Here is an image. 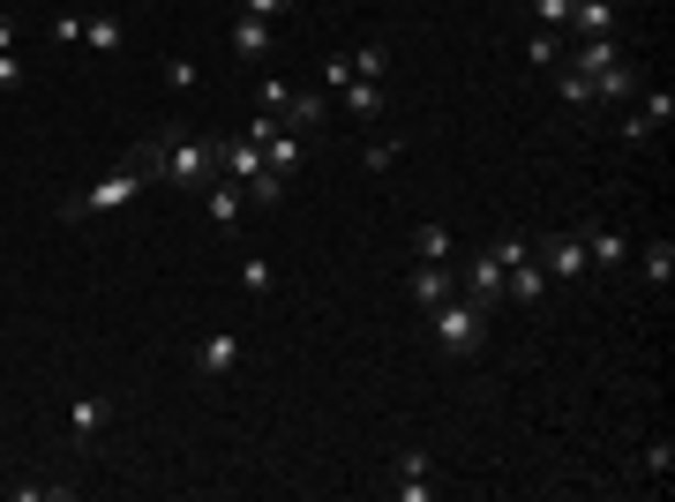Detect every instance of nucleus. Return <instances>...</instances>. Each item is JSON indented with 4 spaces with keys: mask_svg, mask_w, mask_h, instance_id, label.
<instances>
[{
    "mask_svg": "<svg viewBox=\"0 0 675 502\" xmlns=\"http://www.w3.org/2000/svg\"><path fill=\"white\" fill-rule=\"evenodd\" d=\"M0 90H23V60L15 53H0Z\"/></svg>",
    "mask_w": 675,
    "mask_h": 502,
    "instance_id": "36",
    "label": "nucleus"
},
{
    "mask_svg": "<svg viewBox=\"0 0 675 502\" xmlns=\"http://www.w3.org/2000/svg\"><path fill=\"white\" fill-rule=\"evenodd\" d=\"M398 166V143H368V172H390Z\"/></svg>",
    "mask_w": 675,
    "mask_h": 502,
    "instance_id": "34",
    "label": "nucleus"
},
{
    "mask_svg": "<svg viewBox=\"0 0 675 502\" xmlns=\"http://www.w3.org/2000/svg\"><path fill=\"white\" fill-rule=\"evenodd\" d=\"M263 166H270V172H294L300 166V135H294V127H278V135L263 143Z\"/></svg>",
    "mask_w": 675,
    "mask_h": 502,
    "instance_id": "22",
    "label": "nucleus"
},
{
    "mask_svg": "<svg viewBox=\"0 0 675 502\" xmlns=\"http://www.w3.org/2000/svg\"><path fill=\"white\" fill-rule=\"evenodd\" d=\"M241 293H255V300L278 293V263L270 255H241Z\"/></svg>",
    "mask_w": 675,
    "mask_h": 502,
    "instance_id": "20",
    "label": "nucleus"
},
{
    "mask_svg": "<svg viewBox=\"0 0 675 502\" xmlns=\"http://www.w3.org/2000/svg\"><path fill=\"white\" fill-rule=\"evenodd\" d=\"M106 420H113V398H106V390H84V398L68 405V435L90 443V435H106Z\"/></svg>",
    "mask_w": 675,
    "mask_h": 502,
    "instance_id": "8",
    "label": "nucleus"
},
{
    "mask_svg": "<svg viewBox=\"0 0 675 502\" xmlns=\"http://www.w3.org/2000/svg\"><path fill=\"white\" fill-rule=\"evenodd\" d=\"M218 166H225V180H255V172H263V143L225 135V143H218Z\"/></svg>",
    "mask_w": 675,
    "mask_h": 502,
    "instance_id": "13",
    "label": "nucleus"
},
{
    "mask_svg": "<svg viewBox=\"0 0 675 502\" xmlns=\"http://www.w3.org/2000/svg\"><path fill=\"white\" fill-rule=\"evenodd\" d=\"M390 495L398 502H435V465H428V450H398V465H390Z\"/></svg>",
    "mask_w": 675,
    "mask_h": 502,
    "instance_id": "6",
    "label": "nucleus"
},
{
    "mask_svg": "<svg viewBox=\"0 0 675 502\" xmlns=\"http://www.w3.org/2000/svg\"><path fill=\"white\" fill-rule=\"evenodd\" d=\"M428 331H435V345H443L451 360H473V353H480V337H488V308L451 293V300H435V308H428Z\"/></svg>",
    "mask_w": 675,
    "mask_h": 502,
    "instance_id": "3",
    "label": "nucleus"
},
{
    "mask_svg": "<svg viewBox=\"0 0 675 502\" xmlns=\"http://www.w3.org/2000/svg\"><path fill=\"white\" fill-rule=\"evenodd\" d=\"M166 83L173 90H196V60H166Z\"/></svg>",
    "mask_w": 675,
    "mask_h": 502,
    "instance_id": "33",
    "label": "nucleus"
},
{
    "mask_svg": "<svg viewBox=\"0 0 675 502\" xmlns=\"http://www.w3.org/2000/svg\"><path fill=\"white\" fill-rule=\"evenodd\" d=\"M406 293L421 300V308H435V300H451V293H458V270H443V263H413Z\"/></svg>",
    "mask_w": 675,
    "mask_h": 502,
    "instance_id": "11",
    "label": "nucleus"
},
{
    "mask_svg": "<svg viewBox=\"0 0 675 502\" xmlns=\"http://www.w3.org/2000/svg\"><path fill=\"white\" fill-rule=\"evenodd\" d=\"M345 83H353V60L331 53V60H323V90H345Z\"/></svg>",
    "mask_w": 675,
    "mask_h": 502,
    "instance_id": "31",
    "label": "nucleus"
},
{
    "mask_svg": "<svg viewBox=\"0 0 675 502\" xmlns=\"http://www.w3.org/2000/svg\"><path fill=\"white\" fill-rule=\"evenodd\" d=\"M465 293L480 300V308H496V300H504V263H496V248H480L473 263H465Z\"/></svg>",
    "mask_w": 675,
    "mask_h": 502,
    "instance_id": "9",
    "label": "nucleus"
},
{
    "mask_svg": "<svg viewBox=\"0 0 675 502\" xmlns=\"http://www.w3.org/2000/svg\"><path fill=\"white\" fill-rule=\"evenodd\" d=\"M203 210H211L218 233H233V225H241V180H225V172H218L211 188H203Z\"/></svg>",
    "mask_w": 675,
    "mask_h": 502,
    "instance_id": "14",
    "label": "nucleus"
},
{
    "mask_svg": "<svg viewBox=\"0 0 675 502\" xmlns=\"http://www.w3.org/2000/svg\"><path fill=\"white\" fill-rule=\"evenodd\" d=\"M151 158H158V180L173 188H211L218 172V135H173V143H151Z\"/></svg>",
    "mask_w": 675,
    "mask_h": 502,
    "instance_id": "2",
    "label": "nucleus"
},
{
    "mask_svg": "<svg viewBox=\"0 0 675 502\" xmlns=\"http://www.w3.org/2000/svg\"><path fill=\"white\" fill-rule=\"evenodd\" d=\"M533 15H541V31H563V23H571V0H533Z\"/></svg>",
    "mask_w": 675,
    "mask_h": 502,
    "instance_id": "30",
    "label": "nucleus"
},
{
    "mask_svg": "<svg viewBox=\"0 0 675 502\" xmlns=\"http://www.w3.org/2000/svg\"><path fill=\"white\" fill-rule=\"evenodd\" d=\"M525 255H533V241H525V233H496V263H525Z\"/></svg>",
    "mask_w": 675,
    "mask_h": 502,
    "instance_id": "28",
    "label": "nucleus"
},
{
    "mask_svg": "<svg viewBox=\"0 0 675 502\" xmlns=\"http://www.w3.org/2000/svg\"><path fill=\"white\" fill-rule=\"evenodd\" d=\"M286 8H294V0H241V15H263V23H278Z\"/></svg>",
    "mask_w": 675,
    "mask_h": 502,
    "instance_id": "32",
    "label": "nucleus"
},
{
    "mask_svg": "<svg viewBox=\"0 0 675 502\" xmlns=\"http://www.w3.org/2000/svg\"><path fill=\"white\" fill-rule=\"evenodd\" d=\"M645 472H661V480L675 472V450H668V443H653V450H645Z\"/></svg>",
    "mask_w": 675,
    "mask_h": 502,
    "instance_id": "35",
    "label": "nucleus"
},
{
    "mask_svg": "<svg viewBox=\"0 0 675 502\" xmlns=\"http://www.w3.org/2000/svg\"><path fill=\"white\" fill-rule=\"evenodd\" d=\"M286 98H294V90H286V76H263V113H270V121L286 113Z\"/></svg>",
    "mask_w": 675,
    "mask_h": 502,
    "instance_id": "29",
    "label": "nucleus"
},
{
    "mask_svg": "<svg viewBox=\"0 0 675 502\" xmlns=\"http://www.w3.org/2000/svg\"><path fill=\"white\" fill-rule=\"evenodd\" d=\"M84 45L90 53H121V15H106V8L84 15Z\"/></svg>",
    "mask_w": 675,
    "mask_h": 502,
    "instance_id": "21",
    "label": "nucleus"
},
{
    "mask_svg": "<svg viewBox=\"0 0 675 502\" xmlns=\"http://www.w3.org/2000/svg\"><path fill=\"white\" fill-rule=\"evenodd\" d=\"M0 53H15V23L8 15H0Z\"/></svg>",
    "mask_w": 675,
    "mask_h": 502,
    "instance_id": "37",
    "label": "nucleus"
},
{
    "mask_svg": "<svg viewBox=\"0 0 675 502\" xmlns=\"http://www.w3.org/2000/svg\"><path fill=\"white\" fill-rule=\"evenodd\" d=\"M413 255H421V263H443V255H451V233H443V225H421V233H413Z\"/></svg>",
    "mask_w": 675,
    "mask_h": 502,
    "instance_id": "26",
    "label": "nucleus"
},
{
    "mask_svg": "<svg viewBox=\"0 0 675 502\" xmlns=\"http://www.w3.org/2000/svg\"><path fill=\"white\" fill-rule=\"evenodd\" d=\"M338 98H345V121H383V83H361V76H353Z\"/></svg>",
    "mask_w": 675,
    "mask_h": 502,
    "instance_id": "19",
    "label": "nucleus"
},
{
    "mask_svg": "<svg viewBox=\"0 0 675 502\" xmlns=\"http://www.w3.org/2000/svg\"><path fill=\"white\" fill-rule=\"evenodd\" d=\"M151 172H158V158H151V143H143V150H135V158H121L106 180H90L84 196H68V203H60V217H106V210H128L143 188H151Z\"/></svg>",
    "mask_w": 675,
    "mask_h": 502,
    "instance_id": "1",
    "label": "nucleus"
},
{
    "mask_svg": "<svg viewBox=\"0 0 675 502\" xmlns=\"http://www.w3.org/2000/svg\"><path fill=\"white\" fill-rule=\"evenodd\" d=\"M668 121H675V90H645V98H638V121H623V135L645 143V135H661Z\"/></svg>",
    "mask_w": 675,
    "mask_h": 502,
    "instance_id": "7",
    "label": "nucleus"
},
{
    "mask_svg": "<svg viewBox=\"0 0 675 502\" xmlns=\"http://www.w3.org/2000/svg\"><path fill=\"white\" fill-rule=\"evenodd\" d=\"M196 368H203V376H233V368H241V337L211 331L203 345H196Z\"/></svg>",
    "mask_w": 675,
    "mask_h": 502,
    "instance_id": "12",
    "label": "nucleus"
},
{
    "mask_svg": "<svg viewBox=\"0 0 675 502\" xmlns=\"http://www.w3.org/2000/svg\"><path fill=\"white\" fill-rule=\"evenodd\" d=\"M563 38H623V8L616 0H571V23H563Z\"/></svg>",
    "mask_w": 675,
    "mask_h": 502,
    "instance_id": "5",
    "label": "nucleus"
},
{
    "mask_svg": "<svg viewBox=\"0 0 675 502\" xmlns=\"http://www.w3.org/2000/svg\"><path fill=\"white\" fill-rule=\"evenodd\" d=\"M278 121L294 127V135H316V127L331 121V98H323V90H294V98H286V113H278Z\"/></svg>",
    "mask_w": 675,
    "mask_h": 502,
    "instance_id": "10",
    "label": "nucleus"
},
{
    "mask_svg": "<svg viewBox=\"0 0 675 502\" xmlns=\"http://www.w3.org/2000/svg\"><path fill=\"white\" fill-rule=\"evenodd\" d=\"M270 23L263 15H233V53H248V60H270Z\"/></svg>",
    "mask_w": 675,
    "mask_h": 502,
    "instance_id": "18",
    "label": "nucleus"
},
{
    "mask_svg": "<svg viewBox=\"0 0 675 502\" xmlns=\"http://www.w3.org/2000/svg\"><path fill=\"white\" fill-rule=\"evenodd\" d=\"M541 270H549L555 286H578L593 263H586V233H549L541 241Z\"/></svg>",
    "mask_w": 675,
    "mask_h": 502,
    "instance_id": "4",
    "label": "nucleus"
},
{
    "mask_svg": "<svg viewBox=\"0 0 675 502\" xmlns=\"http://www.w3.org/2000/svg\"><path fill=\"white\" fill-rule=\"evenodd\" d=\"M278 196H286V172H270V166H263V172L248 180V203H278Z\"/></svg>",
    "mask_w": 675,
    "mask_h": 502,
    "instance_id": "27",
    "label": "nucleus"
},
{
    "mask_svg": "<svg viewBox=\"0 0 675 502\" xmlns=\"http://www.w3.org/2000/svg\"><path fill=\"white\" fill-rule=\"evenodd\" d=\"M638 270H645V286L668 300V286H675V241H645L638 248Z\"/></svg>",
    "mask_w": 675,
    "mask_h": 502,
    "instance_id": "16",
    "label": "nucleus"
},
{
    "mask_svg": "<svg viewBox=\"0 0 675 502\" xmlns=\"http://www.w3.org/2000/svg\"><path fill=\"white\" fill-rule=\"evenodd\" d=\"M345 60H353L361 83H383V76H390V53H383V45H361V53H345Z\"/></svg>",
    "mask_w": 675,
    "mask_h": 502,
    "instance_id": "25",
    "label": "nucleus"
},
{
    "mask_svg": "<svg viewBox=\"0 0 675 502\" xmlns=\"http://www.w3.org/2000/svg\"><path fill=\"white\" fill-rule=\"evenodd\" d=\"M549 76H555V90H563V105H578V113H586V105H600V98H593V83L578 76V68H549Z\"/></svg>",
    "mask_w": 675,
    "mask_h": 502,
    "instance_id": "24",
    "label": "nucleus"
},
{
    "mask_svg": "<svg viewBox=\"0 0 675 502\" xmlns=\"http://www.w3.org/2000/svg\"><path fill=\"white\" fill-rule=\"evenodd\" d=\"M586 263H600V270H623V263H631V241H623L616 225H586Z\"/></svg>",
    "mask_w": 675,
    "mask_h": 502,
    "instance_id": "15",
    "label": "nucleus"
},
{
    "mask_svg": "<svg viewBox=\"0 0 675 502\" xmlns=\"http://www.w3.org/2000/svg\"><path fill=\"white\" fill-rule=\"evenodd\" d=\"M563 53H571L563 31H533V45H525V60H533V68H563Z\"/></svg>",
    "mask_w": 675,
    "mask_h": 502,
    "instance_id": "23",
    "label": "nucleus"
},
{
    "mask_svg": "<svg viewBox=\"0 0 675 502\" xmlns=\"http://www.w3.org/2000/svg\"><path fill=\"white\" fill-rule=\"evenodd\" d=\"M504 300H518V308H541V263H533V255L504 270Z\"/></svg>",
    "mask_w": 675,
    "mask_h": 502,
    "instance_id": "17",
    "label": "nucleus"
}]
</instances>
